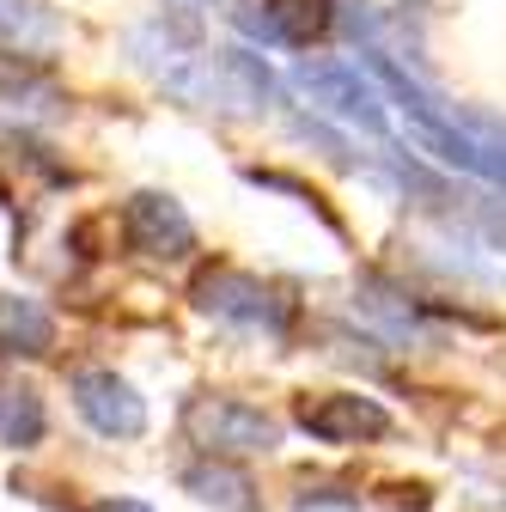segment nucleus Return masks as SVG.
Segmentation results:
<instances>
[{
	"instance_id": "nucleus-1",
	"label": "nucleus",
	"mask_w": 506,
	"mask_h": 512,
	"mask_svg": "<svg viewBox=\"0 0 506 512\" xmlns=\"http://www.w3.org/2000/svg\"><path fill=\"white\" fill-rule=\"evenodd\" d=\"M372 80H378V86H385V92L403 104L409 135H415V147H421V153H433L439 165H452V171H464V177L506 183V153H500V147H488V141H476L470 128H458V116L433 110V98H427V92H421L403 68H391V61H372Z\"/></svg>"
},
{
	"instance_id": "nucleus-2",
	"label": "nucleus",
	"mask_w": 506,
	"mask_h": 512,
	"mask_svg": "<svg viewBox=\"0 0 506 512\" xmlns=\"http://www.w3.org/2000/svg\"><path fill=\"white\" fill-rule=\"evenodd\" d=\"M177 92L208 104V110H226V116H263L269 98H275V74L263 68V55L232 43V49H208L196 68L177 80Z\"/></svg>"
},
{
	"instance_id": "nucleus-3",
	"label": "nucleus",
	"mask_w": 506,
	"mask_h": 512,
	"mask_svg": "<svg viewBox=\"0 0 506 512\" xmlns=\"http://www.w3.org/2000/svg\"><path fill=\"white\" fill-rule=\"evenodd\" d=\"M183 433L208 458H257V452L281 445V421L263 415L257 403H238V397H196L183 409Z\"/></svg>"
},
{
	"instance_id": "nucleus-4",
	"label": "nucleus",
	"mask_w": 506,
	"mask_h": 512,
	"mask_svg": "<svg viewBox=\"0 0 506 512\" xmlns=\"http://www.w3.org/2000/svg\"><path fill=\"white\" fill-rule=\"evenodd\" d=\"M293 86L324 116H336L348 128H366V135H385V92H378V80L360 61H299Z\"/></svg>"
},
{
	"instance_id": "nucleus-5",
	"label": "nucleus",
	"mask_w": 506,
	"mask_h": 512,
	"mask_svg": "<svg viewBox=\"0 0 506 512\" xmlns=\"http://www.w3.org/2000/svg\"><path fill=\"white\" fill-rule=\"evenodd\" d=\"M196 305L238 330H257V336H287V324H293V299L257 275H238V269H208L196 281Z\"/></svg>"
},
{
	"instance_id": "nucleus-6",
	"label": "nucleus",
	"mask_w": 506,
	"mask_h": 512,
	"mask_svg": "<svg viewBox=\"0 0 506 512\" xmlns=\"http://www.w3.org/2000/svg\"><path fill=\"white\" fill-rule=\"evenodd\" d=\"M122 238H129V250L153 256V263H183V256L196 250V220H189L183 202L165 196V189H141V196H129V208H122Z\"/></svg>"
},
{
	"instance_id": "nucleus-7",
	"label": "nucleus",
	"mask_w": 506,
	"mask_h": 512,
	"mask_svg": "<svg viewBox=\"0 0 506 512\" xmlns=\"http://www.w3.org/2000/svg\"><path fill=\"white\" fill-rule=\"evenodd\" d=\"M299 427L324 445H360V439H385L391 433V409L360 391H330V397H305L299 403Z\"/></svg>"
},
{
	"instance_id": "nucleus-8",
	"label": "nucleus",
	"mask_w": 506,
	"mask_h": 512,
	"mask_svg": "<svg viewBox=\"0 0 506 512\" xmlns=\"http://www.w3.org/2000/svg\"><path fill=\"white\" fill-rule=\"evenodd\" d=\"M238 25L263 43H287V49H311L330 25H336V0H244Z\"/></svg>"
},
{
	"instance_id": "nucleus-9",
	"label": "nucleus",
	"mask_w": 506,
	"mask_h": 512,
	"mask_svg": "<svg viewBox=\"0 0 506 512\" xmlns=\"http://www.w3.org/2000/svg\"><path fill=\"white\" fill-rule=\"evenodd\" d=\"M74 409L104 439H141L147 433V403L135 397V384L116 378V372H80L74 378Z\"/></svg>"
},
{
	"instance_id": "nucleus-10",
	"label": "nucleus",
	"mask_w": 506,
	"mask_h": 512,
	"mask_svg": "<svg viewBox=\"0 0 506 512\" xmlns=\"http://www.w3.org/2000/svg\"><path fill=\"white\" fill-rule=\"evenodd\" d=\"M49 348H55V317L25 293H0V354L7 360H37Z\"/></svg>"
},
{
	"instance_id": "nucleus-11",
	"label": "nucleus",
	"mask_w": 506,
	"mask_h": 512,
	"mask_svg": "<svg viewBox=\"0 0 506 512\" xmlns=\"http://www.w3.org/2000/svg\"><path fill=\"white\" fill-rule=\"evenodd\" d=\"M183 494H196L202 506H220V512H257V482L244 470H232L226 458H202L183 470Z\"/></svg>"
},
{
	"instance_id": "nucleus-12",
	"label": "nucleus",
	"mask_w": 506,
	"mask_h": 512,
	"mask_svg": "<svg viewBox=\"0 0 506 512\" xmlns=\"http://www.w3.org/2000/svg\"><path fill=\"white\" fill-rule=\"evenodd\" d=\"M49 415H43V391L25 378H0V445H13V452H31L43 439Z\"/></svg>"
},
{
	"instance_id": "nucleus-13",
	"label": "nucleus",
	"mask_w": 506,
	"mask_h": 512,
	"mask_svg": "<svg viewBox=\"0 0 506 512\" xmlns=\"http://www.w3.org/2000/svg\"><path fill=\"white\" fill-rule=\"evenodd\" d=\"M49 37V13H37V0H0V43H37Z\"/></svg>"
},
{
	"instance_id": "nucleus-14",
	"label": "nucleus",
	"mask_w": 506,
	"mask_h": 512,
	"mask_svg": "<svg viewBox=\"0 0 506 512\" xmlns=\"http://www.w3.org/2000/svg\"><path fill=\"white\" fill-rule=\"evenodd\" d=\"M86 512H153L147 500H135V494H110V500H92Z\"/></svg>"
}]
</instances>
